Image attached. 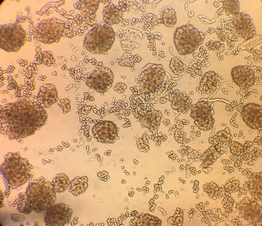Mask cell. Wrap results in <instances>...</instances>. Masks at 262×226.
Instances as JSON below:
<instances>
[{
    "label": "cell",
    "instance_id": "34",
    "mask_svg": "<svg viewBox=\"0 0 262 226\" xmlns=\"http://www.w3.org/2000/svg\"><path fill=\"white\" fill-rule=\"evenodd\" d=\"M170 68L174 74L179 75L184 72L185 66L181 60L175 57L171 60Z\"/></svg>",
    "mask_w": 262,
    "mask_h": 226
},
{
    "label": "cell",
    "instance_id": "28",
    "mask_svg": "<svg viewBox=\"0 0 262 226\" xmlns=\"http://www.w3.org/2000/svg\"><path fill=\"white\" fill-rule=\"evenodd\" d=\"M71 181L69 177L64 173H59L52 179L51 184L56 193H63L70 187Z\"/></svg>",
    "mask_w": 262,
    "mask_h": 226
},
{
    "label": "cell",
    "instance_id": "33",
    "mask_svg": "<svg viewBox=\"0 0 262 226\" xmlns=\"http://www.w3.org/2000/svg\"><path fill=\"white\" fill-rule=\"evenodd\" d=\"M230 193L225 191L224 198L223 201V207L226 212L232 213L234 212L237 208V204L234 199L230 196Z\"/></svg>",
    "mask_w": 262,
    "mask_h": 226
},
{
    "label": "cell",
    "instance_id": "32",
    "mask_svg": "<svg viewBox=\"0 0 262 226\" xmlns=\"http://www.w3.org/2000/svg\"><path fill=\"white\" fill-rule=\"evenodd\" d=\"M17 209L20 212L28 214L32 212V210L28 207L26 194L21 193L19 195L18 199L16 201Z\"/></svg>",
    "mask_w": 262,
    "mask_h": 226
},
{
    "label": "cell",
    "instance_id": "35",
    "mask_svg": "<svg viewBox=\"0 0 262 226\" xmlns=\"http://www.w3.org/2000/svg\"><path fill=\"white\" fill-rule=\"evenodd\" d=\"M240 182L235 178H232L229 181H227L226 184L224 185L225 190L227 192L230 194L234 193L240 189Z\"/></svg>",
    "mask_w": 262,
    "mask_h": 226
},
{
    "label": "cell",
    "instance_id": "41",
    "mask_svg": "<svg viewBox=\"0 0 262 226\" xmlns=\"http://www.w3.org/2000/svg\"><path fill=\"white\" fill-rule=\"evenodd\" d=\"M36 63L38 65H41L43 63V53L42 49L40 47H37L36 49Z\"/></svg>",
    "mask_w": 262,
    "mask_h": 226
},
{
    "label": "cell",
    "instance_id": "23",
    "mask_svg": "<svg viewBox=\"0 0 262 226\" xmlns=\"http://www.w3.org/2000/svg\"><path fill=\"white\" fill-rule=\"evenodd\" d=\"M232 136L229 128L219 132L216 135L209 138V142L218 149L223 147L224 149L229 147L232 140Z\"/></svg>",
    "mask_w": 262,
    "mask_h": 226
},
{
    "label": "cell",
    "instance_id": "43",
    "mask_svg": "<svg viewBox=\"0 0 262 226\" xmlns=\"http://www.w3.org/2000/svg\"><path fill=\"white\" fill-rule=\"evenodd\" d=\"M26 17L24 16H17L16 21V24H19L20 23H23L25 22Z\"/></svg>",
    "mask_w": 262,
    "mask_h": 226
},
{
    "label": "cell",
    "instance_id": "40",
    "mask_svg": "<svg viewBox=\"0 0 262 226\" xmlns=\"http://www.w3.org/2000/svg\"><path fill=\"white\" fill-rule=\"evenodd\" d=\"M127 89V86L123 83H118L114 87V90L119 94L123 93Z\"/></svg>",
    "mask_w": 262,
    "mask_h": 226
},
{
    "label": "cell",
    "instance_id": "45",
    "mask_svg": "<svg viewBox=\"0 0 262 226\" xmlns=\"http://www.w3.org/2000/svg\"><path fill=\"white\" fill-rule=\"evenodd\" d=\"M248 182L246 181L245 183H244V184L243 185V187L244 189H247V188H248Z\"/></svg>",
    "mask_w": 262,
    "mask_h": 226
},
{
    "label": "cell",
    "instance_id": "15",
    "mask_svg": "<svg viewBox=\"0 0 262 226\" xmlns=\"http://www.w3.org/2000/svg\"><path fill=\"white\" fill-rule=\"evenodd\" d=\"M232 23L237 33L244 39H251L255 35L253 21L246 13H238L233 15Z\"/></svg>",
    "mask_w": 262,
    "mask_h": 226
},
{
    "label": "cell",
    "instance_id": "3",
    "mask_svg": "<svg viewBox=\"0 0 262 226\" xmlns=\"http://www.w3.org/2000/svg\"><path fill=\"white\" fill-rule=\"evenodd\" d=\"M56 194L51 183L41 178L29 184L25 194L28 207L37 213H43L55 204Z\"/></svg>",
    "mask_w": 262,
    "mask_h": 226
},
{
    "label": "cell",
    "instance_id": "22",
    "mask_svg": "<svg viewBox=\"0 0 262 226\" xmlns=\"http://www.w3.org/2000/svg\"><path fill=\"white\" fill-rule=\"evenodd\" d=\"M220 77L214 71L206 73L200 83V89L205 94H211L217 89Z\"/></svg>",
    "mask_w": 262,
    "mask_h": 226
},
{
    "label": "cell",
    "instance_id": "18",
    "mask_svg": "<svg viewBox=\"0 0 262 226\" xmlns=\"http://www.w3.org/2000/svg\"><path fill=\"white\" fill-rule=\"evenodd\" d=\"M168 99L171 102V107L174 111L185 114L191 106V100L184 92L176 90L168 95Z\"/></svg>",
    "mask_w": 262,
    "mask_h": 226
},
{
    "label": "cell",
    "instance_id": "16",
    "mask_svg": "<svg viewBox=\"0 0 262 226\" xmlns=\"http://www.w3.org/2000/svg\"><path fill=\"white\" fill-rule=\"evenodd\" d=\"M231 74L233 82L241 88H249L255 84L254 73L248 66H238L233 68Z\"/></svg>",
    "mask_w": 262,
    "mask_h": 226
},
{
    "label": "cell",
    "instance_id": "21",
    "mask_svg": "<svg viewBox=\"0 0 262 226\" xmlns=\"http://www.w3.org/2000/svg\"><path fill=\"white\" fill-rule=\"evenodd\" d=\"M102 15L105 24L111 27L118 25L123 20V13L118 6L109 3L104 8Z\"/></svg>",
    "mask_w": 262,
    "mask_h": 226
},
{
    "label": "cell",
    "instance_id": "4",
    "mask_svg": "<svg viewBox=\"0 0 262 226\" xmlns=\"http://www.w3.org/2000/svg\"><path fill=\"white\" fill-rule=\"evenodd\" d=\"M115 39L112 27L106 24L97 25L87 33L84 40V48L92 54H107Z\"/></svg>",
    "mask_w": 262,
    "mask_h": 226
},
{
    "label": "cell",
    "instance_id": "5",
    "mask_svg": "<svg viewBox=\"0 0 262 226\" xmlns=\"http://www.w3.org/2000/svg\"><path fill=\"white\" fill-rule=\"evenodd\" d=\"M205 36L196 28L187 24L176 28L174 33L173 42L179 55L193 53L203 43Z\"/></svg>",
    "mask_w": 262,
    "mask_h": 226
},
{
    "label": "cell",
    "instance_id": "24",
    "mask_svg": "<svg viewBox=\"0 0 262 226\" xmlns=\"http://www.w3.org/2000/svg\"><path fill=\"white\" fill-rule=\"evenodd\" d=\"M248 189L252 198L261 201V172L253 173L249 178Z\"/></svg>",
    "mask_w": 262,
    "mask_h": 226
},
{
    "label": "cell",
    "instance_id": "13",
    "mask_svg": "<svg viewBox=\"0 0 262 226\" xmlns=\"http://www.w3.org/2000/svg\"><path fill=\"white\" fill-rule=\"evenodd\" d=\"M136 119L143 127L147 128L151 132L156 133L159 129L162 118V114L159 110L149 107H141L134 114Z\"/></svg>",
    "mask_w": 262,
    "mask_h": 226
},
{
    "label": "cell",
    "instance_id": "42",
    "mask_svg": "<svg viewBox=\"0 0 262 226\" xmlns=\"http://www.w3.org/2000/svg\"><path fill=\"white\" fill-rule=\"evenodd\" d=\"M11 217L12 219L17 222L24 221L26 220V218L24 216H21L20 214H13Z\"/></svg>",
    "mask_w": 262,
    "mask_h": 226
},
{
    "label": "cell",
    "instance_id": "17",
    "mask_svg": "<svg viewBox=\"0 0 262 226\" xmlns=\"http://www.w3.org/2000/svg\"><path fill=\"white\" fill-rule=\"evenodd\" d=\"M261 106L254 103L246 104L242 109L241 117L244 123L254 130L261 129Z\"/></svg>",
    "mask_w": 262,
    "mask_h": 226
},
{
    "label": "cell",
    "instance_id": "9",
    "mask_svg": "<svg viewBox=\"0 0 262 226\" xmlns=\"http://www.w3.org/2000/svg\"><path fill=\"white\" fill-rule=\"evenodd\" d=\"M190 109V117L195 120V125L201 130L208 131L213 129L215 123L213 118L214 114L213 103L200 100L191 106Z\"/></svg>",
    "mask_w": 262,
    "mask_h": 226
},
{
    "label": "cell",
    "instance_id": "38",
    "mask_svg": "<svg viewBox=\"0 0 262 226\" xmlns=\"http://www.w3.org/2000/svg\"><path fill=\"white\" fill-rule=\"evenodd\" d=\"M55 60L50 51H44L43 53V63L47 67H51L53 65Z\"/></svg>",
    "mask_w": 262,
    "mask_h": 226
},
{
    "label": "cell",
    "instance_id": "29",
    "mask_svg": "<svg viewBox=\"0 0 262 226\" xmlns=\"http://www.w3.org/2000/svg\"><path fill=\"white\" fill-rule=\"evenodd\" d=\"M220 155L219 151L214 146L210 147L202 155L201 159L203 163L201 167L206 168L213 165Z\"/></svg>",
    "mask_w": 262,
    "mask_h": 226
},
{
    "label": "cell",
    "instance_id": "7",
    "mask_svg": "<svg viewBox=\"0 0 262 226\" xmlns=\"http://www.w3.org/2000/svg\"><path fill=\"white\" fill-rule=\"evenodd\" d=\"M27 32L17 24L2 25L0 27V47L8 53L19 51L27 40Z\"/></svg>",
    "mask_w": 262,
    "mask_h": 226
},
{
    "label": "cell",
    "instance_id": "37",
    "mask_svg": "<svg viewBox=\"0 0 262 226\" xmlns=\"http://www.w3.org/2000/svg\"><path fill=\"white\" fill-rule=\"evenodd\" d=\"M230 152L232 154L236 156H242L244 154L243 146L241 144L237 142H231L229 145Z\"/></svg>",
    "mask_w": 262,
    "mask_h": 226
},
{
    "label": "cell",
    "instance_id": "12",
    "mask_svg": "<svg viewBox=\"0 0 262 226\" xmlns=\"http://www.w3.org/2000/svg\"><path fill=\"white\" fill-rule=\"evenodd\" d=\"M118 131L117 126L110 121H98L92 129L95 140L104 144L114 143L118 138Z\"/></svg>",
    "mask_w": 262,
    "mask_h": 226
},
{
    "label": "cell",
    "instance_id": "2",
    "mask_svg": "<svg viewBox=\"0 0 262 226\" xmlns=\"http://www.w3.org/2000/svg\"><path fill=\"white\" fill-rule=\"evenodd\" d=\"M32 167L20 152H9L5 155L1 165V173L6 187L16 189L31 178Z\"/></svg>",
    "mask_w": 262,
    "mask_h": 226
},
{
    "label": "cell",
    "instance_id": "36",
    "mask_svg": "<svg viewBox=\"0 0 262 226\" xmlns=\"http://www.w3.org/2000/svg\"><path fill=\"white\" fill-rule=\"evenodd\" d=\"M183 222V212L177 208L175 214L173 217L168 219V223L173 225H182Z\"/></svg>",
    "mask_w": 262,
    "mask_h": 226
},
{
    "label": "cell",
    "instance_id": "8",
    "mask_svg": "<svg viewBox=\"0 0 262 226\" xmlns=\"http://www.w3.org/2000/svg\"><path fill=\"white\" fill-rule=\"evenodd\" d=\"M66 22L56 18L43 20L36 29L40 42L46 44L58 43L66 33Z\"/></svg>",
    "mask_w": 262,
    "mask_h": 226
},
{
    "label": "cell",
    "instance_id": "25",
    "mask_svg": "<svg viewBox=\"0 0 262 226\" xmlns=\"http://www.w3.org/2000/svg\"><path fill=\"white\" fill-rule=\"evenodd\" d=\"M89 178L86 176L76 177L71 182L69 187V192L75 196L85 193L88 188Z\"/></svg>",
    "mask_w": 262,
    "mask_h": 226
},
{
    "label": "cell",
    "instance_id": "20",
    "mask_svg": "<svg viewBox=\"0 0 262 226\" xmlns=\"http://www.w3.org/2000/svg\"><path fill=\"white\" fill-rule=\"evenodd\" d=\"M101 1H79L74 7L76 10L80 11L81 16H83L84 21L89 22L96 18V13L99 7V5Z\"/></svg>",
    "mask_w": 262,
    "mask_h": 226
},
{
    "label": "cell",
    "instance_id": "44",
    "mask_svg": "<svg viewBox=\"0 0 262 226\" xmlns=\"http://www.w3.org/2000/svg\"><path fill=\"white\" fill-rule=\"evenodd\" d=\"M240 194H243V195H247V190L246 189L244 188H240L239 189Z\"/></svg>",
    "mask_w": 262,
    "mask_h": 226
},
{
    "label": "cell",
    "instance_id": "10",
    "mask_svg": "<svg viewBox=\"0 0 262 226\" xmlns=\"http://www.w3.org/2000/svg\"><path fill=\"white\" fill-rule=\"evenodd\" d=\"M114 75L111 69L102 67L96 68L87 79L86 85L98 93L104 94L112 86Z\"/></svg>",
    "mask_w": 262,
    "mask_h": 226
},
{
    "label": "cell",
    "instance_id": "30",
    "mask_svg": "<svg viewBox=\"0 0 262 226\" xmlns=\"http://www.w3.org/2000/svg\"><path fill=\"white\" fill-rule=\"evenodd\" d=\"M203 189L205 192L208 194L210 198L213 200L222 198L223 196H224L226 191L224 185L220 188L217 184L214 182L204 185Z\"/></svg>",
    "mask_w": 262,
    "mask_h": 226
},
{
    "label": "cell",
    "instance_id": "14",
    "mask_svg": "<svg viewBox=\"0 0 262 226\" xmlns=\"http://www.w3.org/2000/svg\"><path fill=\"white\" fill-rule=\"evenodd\" d=\"M241 217L252 224L261 222V207L254 200L244 198L237 204Z\"/></svg>",
    "mask_w": 262,
    "mask_h": 226
},
{
    "label": "cell",
    "instance_id": "19",
    "mask_svg": "<svg viewBox=\"0 0 262 226\" xmlns=\"http://www.w3.org/2000/svg\"><path fill=\"white\" fill-rule=\"evenodd\" d=\"M39 102L46 108H50L59 100L56 86L52 84H45L40 86L38 94Z\"/></svg>",
    "mask_w": 262,
    "mask_h": 226
},
{
    "label": "cell",
    "instance_id": "11",
    "mask_svg": "<svg viewBox=\"0 0 262 226\" xmlns=\"http://www.w3.org/2000/svg\"><path fill=\"white\" fill-rule=\"evenodd\" d=\"M73 211L69 205L58 203L51 206L44 213V221L47 226H64L71 222Z\"/></svg>",
    "mask_w": 262,
    "mask_h": 226
},
{
    "label": "cell",
    "instance_id": "1",
    "mask_svg": "<svg viewBox=\"0 0 262 226\" xmlns=\"http://www.w3.org/2000/svg\"><path fill=\"white\" fill-rule=\"evenodd\" d=\"M48 114L39 102L23 99L7 104L1 110V133L9 140L31 136L45 125Z\"/></svg>",
    "mask_w": 262,
    "mask_h": 226
},
{
    "label": "cell",
    "instance_id": "6",
    "mask_svg": "<svg viewBox=\"0 0 262 226\" xmlns=\"http://www.w3.org/2000/svg\"><path fill=\"white\" fill-rule=\"evenodd\" d=\"M166 73L161 65L149 63L136 80L138 91L143 95L154 94L164 82Z\"/></svg>",
    "mask_w": 262,
    "mask_h": 226
},
{
    "label": "cell",
    "instance_id": "39",
    "mask_svg": "<svg viewBox=\"0 0 262 226\" xmlns=\"http://www.w3.org/2000/svg\"><path fill=\"white\" fill-rule=\"evenodd\" d=\"M59 106L62 108L63 114H66L71 111V100L68 98H63V99L60 100L58 101Z\"/></svg>",
    "mask_w": 262,
    "mask_h": 226
},
{
    "label": "cell",
    "instance_id": "27",
    "mask_svg": "<svg viewBox=\"0 0 262 226\" xmlns=\"http://www.w3.org/2000/svg\"><path fill=\"white\" fill-rule=\"evenodd\" d=\"M161 20L162 24L166 27L172 28L176 24L177 16L175 10L170 6L162 9L160 13Z\"/></svg>",
    "mask_w": 262,
    "mask_h": 226
},
{
    "label": "cell",
    "instance_id": "31",
    "mask_svg": "<svg viewBox=\"0 0 262 226\" xmlns=\"http://www.w3.org/2000/svg\"><path fill=\"white\" fill-rule=\"evenodd\" d=\"M223 8L227 15H234L239 12L240 2L238 1H223Z\"/></svg>",
    "mask_w": 262,
    "mask_h": 226
},
{
    "label": "cell",
    "instance_id": "26",
    "mask_svg": "<svg viewBox=\"0 0 262 226\" xmlns=\"http://www.w3.org/2000/svg\"><path fill=\"white\" fill-rule=\"evenodd\" d=\"M162 223L161 220L158 217L145 213H142L141 215L132 219L130 221L131 225L138 226H160L162 225Z\"/></svg>",
    "mask_w": 262,
    "mask_h": 226
},
{
    "label": "cell",
    "instance_id": "46",
    "mask_svg": "<svg viewBox=\"0 0 262 226\" xmlns=\"http://www.w3.org/2000/svg\"><path fill=\"white\" fill-rule=\"evenodd\" d=\"M201 173V171H200V172H199V173Z\"/></svg>",
    "mask_w": 262,
    "mask_h": 226
}]
</instances>
